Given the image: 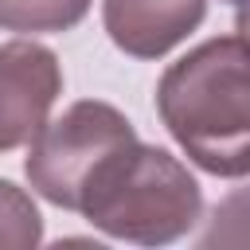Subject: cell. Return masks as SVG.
Returning <instances> with one entry per match:
<instances>
[{
	"instance_id": "2",
	"label": "cell",
	"mask_w": 250,
	"mask_h": 250,
	"mask_svg": "<svg viewBox=\"0 0 250 250\" xmlns=\"http://www.w3.org/2000/svg\"><path fill=\"white\" fill-rule=\"evenodd\" d=\"M109 238L164 246L184 238L203 215V191L191 172L156 145H137L102 180L82 211Z\"/></svg>"
},
{
	"instance_id": "7",
	"label": "cell",
	"mask_w": 250,
	"mask_h": 250,
	"mask_svg": "<svg viewBox=\"0 0 250 250\" xmlns=\"http://www.w3.org/2000/svg\"><path fill=\"white\" fill-rule=\"evenodd\" d=\"M43 238V219L31 203V195L8 180H0V246L8 250H31Z\"/></svg>"
},
{
	"instance_id": "9",
	"label": "cell",
	"mask_w": 250,
	"mask_h": 250,
	"mask_svg": "<svg viewBox=\"0 0 250 250\" xmlns=\"http://www.w3.org/2000/svg\"><path fill=\"white\" fill-rule=\"evenodd\" d=\"M234 31L250 43V0H238V12H234Z\"/></svg>"
},
{
	"instance_id": "6",
	"label": "cell",
	"mask_w": 250,
	"mask_h": 250,
	"mask_svg": "<svg viewBox=\"0 0 250 250\" xmlns=\"http://www.w3.org/2000/svg\"><path fill=\"white\" fill-rule=\"evenodd\" d=\"M90 12V0H0L4 31H70Z\"/></svg>"
},
{
	"instance_id": "5",
	"label": "cell",
	"mask_w": 250,
	"mask_h": 250,
	"mask_svg": "<svg viewBox=\"0 0 250 250\" xmlns=\"http://www.w3.org/2000/svg\"><path fill=\"white\" fill-rule=\"evenodd\" d=\"M207 16V0H102V23L117 51L160 59Z\"/></svg>"
},
{
	"instance_id": "1",
	"label": "cell",
	"mask_w": 250,
	"mask_h": 250,
	"mask_svg": "<svg viewBox=\"0 0 250 250\" xmlns=\"http://www.w3.org/2000/svg\"><path fill=\"white\" fill-rule=\"evenodd\" d=\"M172 141L211 176H250V43L219 35L172 62L156 86Z\"/></svg>"
},
{
	"instance_id": "3",
	"label": "cell",
	"mask_w": 250,
	"mask_h": 250,
	"mask_svg": "<svg viewBox=\"0 0 250 250\" xmlns=\"http://www.w3.org/2000/svg\"><path fill=\"white\" fill-rule=\"evenodd\" d=\"M141 141L121 109H113L109 102H74L27 145L23 172L47 203L86 211L102 180Z\"/></svg>"
},
{
	"instance_id": "4",
	"label": "cell",
	"mask_w": 250,
	"mask_h": 250,
	"mask_svg": "<svg viewBox=\"0 0 250 250\" xmlns=\"http://www.w3.org/2000/svg\"><path fill=\"white\" fill-rule=\"evenodd\" d=\"M62 94V70L51 47L31 39L0 43V152L31 145Z\"/></svg>"
},
{
	"instance_id": "8",
	"label": "cell",
	"mask_w": 250,
	"mask_h": 250,
	"mask_svg": "<svg viewBox=\"0 0 250 250\" xmlns=\"http://www.w3.org/2000/svg\"><path fill=\"white\" fill-rule=\"evenodd\" d=\"M199 242L203 246H250V188L230 191L215 207V215H211L207 230L199 234Z\"/></svg>"
}]
</instances>
